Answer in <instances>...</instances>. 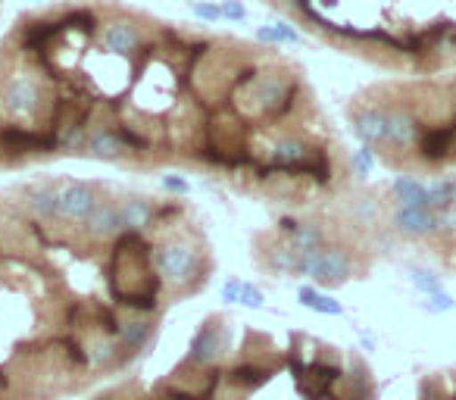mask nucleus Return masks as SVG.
Listing matches in <instances>:
<instances>
[{
    "label": "nucleus",
    "mask_w": 456,
    "mask_h": 400,
    "mask_svg": "<svg viewBox=\"0 0 456 400\" xmlns=\"http://www.w3.org/2000/svg\"><path fill=\"white\" fill-rule=\"evenodd\" d=\"M153 269H157L163 282H169V285L182 288L188 294L197 291L200 285H207V275L200 273V254L188 241L159 244L153 250Z\"/></svg>",
    "instance_id": "nucleus-1"
},
{
    "label": "nucleus",
    "mask_w": 456,
    "mask_h": 400,
    "mask_svg": "<svg viewBox=\"0 0 456 400\" xmlns=\"http://www.w3.org/2000/svg\"><path fill=\"white\" fill-rule=\"evenodd\" d=\"M97 191L88 182H60L57 184V210L60 219L69 225H85L91 210L97 207Z\"/></svg>",
    "instance_id": "nucleus-2"
},
{
    "label": "nucleus",
    "mask_w": 456,
    "mask_h": 400,
    "mask_svg": "<svg viewBox=\"0 0 456 400\" xmlns=\"http://www.w3.org/2000/svg\"><path fill=\"white\" fill-rule=\"evenodd\" d=\"M225 350H228L225 329L219 325V319H209V322L197 331V338H194V344H191L184 363H188V366H213Z\"/></svg>",
    "instance_id": "nucleus-3"
},
{
    "label": "nucleus",
    "mask_w": 456,
    "mask_h": 400,
    "mask_svg": "<svg viewBox=\"0 0 456 400\" xmlns=\"http://www.w3.org/2000/svg\"><path fill=\"white\" fill-rule=\"evenodd\" d=\"M41 107V88L32 78H13L4 88V110L10 116H35Z\"/></svg>",
    "instance_id": "nucleus-4"
},
{
    "label": "nucleus",
    "mask_w": 456,
    "mask_h": 400,
    "mask_svg": "<svg viewBox=\"0 0 456 400\" xmlns=\"http://www.w3.org/2000/svg\"><path fill=\"white\" fill-rule=\"evenodd\" d=\"M85 232H88V238H94V241H110V238L122 235L119 204H113V200H97L88 223H85Z\"/></svg>",
    "instance_id": "nucleus-5"
},
{
    "label": "nucleus",
    "mask_w": 456,
    "mask_h": 400,
    "mask_svg": "<svg viewBox=\"0 0 456 400\" xmlns=\"http://www.w3.org/2000/svg\"><path fill=\"white\" fill-rule=\"evenodd\" d=\"M419 153L422 159L428 163H441V159L453 157L456 153V128L453 126H441V128H431L419 138Z\"/></svg>",
    "instance_id": "nucleus-6"
},
{
    "label": "nucleus",
    "mask_w": 456,
    "mask_h": 400,
    "mask_svg": "<svg viewBox=\"0 0 456 400\" xmlns=\"http://www.w3.org/2000/svg\"><path fill=\"white\" fill-rule=\"evenodd\" d=\"M313 147H306L304 141L297 138H281L279 144L273 147V163L279 166L281 172H304V166L313 159Z\"/></svg>",
    "instance_id": "nucleus-7"
},
{
    "label": "nucleus",
    "mask_w": 456,
    "mask_h": 400,
    "mask_svg": "<svg viewBox=\"0 0 456 400\" xmlns=\"http://www.w3.org/2000/svg\"><path fill=\"white\" fill-rule=\"evenodd\" d=\"M354 132L362 144H387V113L381 110H360L354 116Z\"/></svg>",
    "instance_id": "nucleus-8"
},
{
    "label": "nucleus",
    "mask_w": 456,
    "mask_h": 400,
    "mask_svg": "<svg viewBox=\"0 0 456 400\" xmlns=\"http://www.w3.org/2000/svg\"><path fill=\"white\" fill-rule=\"evenodd\" d=\"M157 216V207L151 200H141V197H128L119 204V219H122V232H132V235H141L147 225Z\"/></svg>",
    "instance_id": "nucleus-9"
},
{
    "label": "nucleus",
    "mask_w": 456,
    "mask_h": 400,
    "mask_svg": "<svg viewBox=\"0 0 456 400\" xmlns=\"http://www.w3.org/2000/svg\"><path fill=\"white\" fill-rule=\"evenodd\" d=\"M151 338H153V322L151 319H126L122 322V329H119V347L126 350V356L132 360L134 354H141V350L151 344Z\"/></svg>",
    "instance_id": "nucleus-10"
},
{
    "label": "nucleus",
    "mask_w": 456,
    "mask_h": 400,
    "mask_svg": "<svg viewBox=\"0 0 456 400\" xmlns=\"http://www.w3.org/2000/svg\"><path fill=\"white\" fill-rule=\"evenodd\" d=\"M394 229L403 232V235H431V232H437V213L400 207L394 213Z\"/></svg>",
    "instance_id": "nucleus-11"
},
{
    "label": "nucleus",
    "mask_w": 456,
    "mask_h": 400,
    "mask_svg": "<svg viewBox=\"0 0 456 400\" xmlns=\"http://www.w3.org/2000/svg\"><path fill=\"white\" fill-rule=\"evenodd\" d=\"M391 194L397 197L400 207H410V210H428V184L416 182V178L397 176L391 182Z\"/></svg>",
    "instance_id": "nucleus-12"
},
{
    "label": "nucleus",
    "mask_w": 456,
    "mask_h": 400,
    "mask_svg": "<svg viewBox=\"0 0 456 400\" xmlns=\"http://www.w3.org/2000/svg\"><path fill=\"white\" fill-rule=\"evenodd\" d=\"M422 138V128L410 113H387V144L394 147H412Z\"/></svg>",
    "instance_id": "nucleus-13"
},
{
    "label": "nucleus",
    "mask_w": 456,
    "mask_h": 400,
    "mask_svg": "<svg viewBox=\"0 0 456 400\" xmlns=\"http://www.w3.org/2000/svg\"><path fill=\"white\" fill-rule=\"evenodd\" d=\"M103 45L107 51L113 53H122V57H132L134 51L141 47V32L132 26V22H116L103 32Z\"/></svg>",
    "instance_id": "nucleus-14"
},
{
    "label": "nucleus",
    "mask_w": 456,
    "mask_h": 400,
    "mask_svg": "<svg viewBox=\"0 0 456 400\" xmlns=\"http://www.w3.org/2000/svg\"><path fill=\"white\" fill-rule=\"evenodd\" d=\"M26 207L38 219H60L57 210V184H35L26 191Z\"/></svg>",
    "instance_id": "nucleus-15"
},
{
    "label": "nucleus",
    "mask_w": 456,
    "mask_h": 400,
    "mask_svg": "<svg viewBox=\"0 0 456 400\" xmlns=\"http://www.w3.org/2000/svg\"><path fill=\"white\" fill-rule=\"evenodd\" d=\"M88 151L94 153L97 159H122L132 147L126 144V138H122L119 132H113V128H107V132H94L88 138Z\"/></svg>",
    "instance_id": "nucleus-16"
},
{
    "label": "nucleus",
    "mask_w": 456,
    "mask_h": 400,
    "mask_svg": "<svg viewBox=\"0 0 456 400\" xmlns=\"http://www.w3.org/2000/svg\"><path fill=\"white\" fill-rule=\"evenodd\" d=\"M281 232L291 235L294 250H319L322 248V229L313 223H294V219H281Z\"/></svg>",
    "instance_id": "nucleus-17"
},
{
    "label": "nucleus",
    "mask_w": 456,
    "mask_h": 400,
    "mask_svg": "<svg viewBox=\"0 0 456 400\" xmlns=\"http://www.w3.org/2000/svg\"><path fill=\"white\" fill-rule=\"evenodd\" d=\"M256 41H263V45H300V35L288 22H273V26L256 29Z\"/></svg>",
    "instance_id": "nucleus-18"
},
{
    "label": "nucleus",
    "mask_w": 456,
    "mask_h": 400,
    "mask_svg": "<svg viewBox=\"0 0 456 400\" xmlns=\"http://www.w3.org/2000/svg\"><path fill=\"white\" fill-rule=\"evenodd\" d=\"M57 32H63V26H60V22H32V26L26 29V47L38 51V47H45Z\"/></svg>",
    "instance_id": "nucleus-19"
},
{
    "label": "nucleus",
    "mask_w": 456,
    "mask_h": 400,
    "mask_svg": "<svg viewBox=\"0 0 456 400\" xmlns=\"http://www.w3.org/2000/svg\"><path fill=\"white\" fill-rule=\"evenodd\" d=\"M294 263H297V254H294L291 244H279V248L269 250V269L279 275H294Z\"/></svg>",
    "instance_id": "nucleus-20"
},
{
    "label": "nucleus",
    "mask_w": 456,
    "mask_h": 400,
    "mask_svg": "<svg viewBox=\"0 0 456 400\" xmlns=\"http://www.w3.org/2000/svg\"><path fill=\"white\" fill-rule=\"evenodd\" d=\"M372 169H375V151L369 144H360L354 151V176L356 178H366Z\"/></svg>",
    "instance_id": "nucleus-21"
},
{
    "label": "nucleus",
    "mask_w": 456,
    "mask_h": 400,
    "mask_svg": "<svg viewBox=\"0 0 456 400\" xmlns=\"http://www.w3.org/2000/svg\"><path fill=\"white\" fill-rule=\"evenodd\" d=\"M410 282H412V285H416L422 294H428V298H431V294H441V282H437L431 273H425V269H412V273H410Z\"/></svg>",
    "instance_id": "nucleus-22"
},
{
    "label": "nucleus",
    "mask_w": 456,
    "mask_h": 400,
    "mask_svg": "<svg viewBox=\"0 0 456 400\" xmlns=\"http://www.w3.org/2000/svg\"><path fill=\"white\" fill-rule=\"evenodd\" d=\"M60 26H63V29H78V26H82L85 32H94L97 22H94V16H91L88 10H72L66 20H60Z\"/></svg>",
    "instance_id": "nucleus-23"
},
{
    "label": "nucleus",
    "mask_w": 456,
    "mask_h": 400,
    "mask_svg": "<svg viewBox=\"0 0 456 400\" xmlns=\"http://www.w3.org/2000/svg\"><path fill=\"white\" fill-rule=\"evenodd\" d=\"M191 10H194V16H200V20H207V22H219L222 20L219 4H209V0H194V4H191Z\"/></svg>",
    "instance_id": "nucleus-24"
},
{
    "label": "nucleus",
    "mask_w": 456,
    "mask_h": 400,
    "mask_svg": "<svg viewBox=\"0 0 456 400\" xmlns=\"http://www.w3.org/2000/svg\"><path fill=\"white\" fill-rule=\"evenodd\" d=\"M219 13H222V20H232V22H244V20H248V10H244L238 0H222Z\"/></svg>",
    "instance_id": "nucleus-25"
},
{
    "label": "nucleus",
    "mask_w": 456,
    "mask_h": 400,
    "mask_svg": "<svg viewBox=\"0 0 456 400\" xmlns=\"http://www.w3.org/2000/svg\"><path fill=\"white\" fill-rule=\"evenodd\" d=\"M310 310H316V313H329V316H341V304H338L335 298H325V294H316L313 298V304H310Z\"/></svg>",
    "instance_id": "nucleus-26"
},
{
    "label": "nucleus",
    "mask_w": 456,
    "mask_h": 400,
    "mask_svg": "<svg viewBox=\"0 0 456 400\" xmlns=\"http://www.w3.org/2000/svg\"><path fill=\"white\" fill-rule=\"evenodd\" d=\"M422 306H425L428 313H447V310H453L456 304H453V298H447V294L441 291V294H431V298L425 300Z\"/></svg>",
    "instance_id": "nucleus-27"
},
{
    "label": "nucleus",
    "mask_w": 456,
    "mask_h": 400,
    "mask_svg": "<svg viewBox=\"0 0 456 400\" xmlns=\"http://www.w3.org/2000/svg\"><path fill=\"white\" fill-rule=\"evenodd\" d=\"M241 304L244 306H254V310H260L266 300H263V291L260 288H254V285H241Z\"/></svg>",
    "instance_id": "nucleus-28"
},
{
    "label": "nucleus",
    "mask_w": 456,
    "mask_h": 400,
    "mask_svg": "<svg viewBox=\"0 0 456 400\" xmlns=\"http://www.w3.org/2000/svg\"><path fill=\"white\" fill-rule=\"evenodd\" d=\"M159 184H163L169 194H188V191H191V184L184 182L182 176H163V182H159Z\"/></svg>",
    "instance_id": "nucleus-29"
},
{
    "label": "nucleus",
    "mask_w": 456,
    "mask_h": 400,
    "mask_svg": "<svg viewBox=\"0 0 456 400\" xmlns=\"http://www.w3.org/2000/svg\"><path fill=\"white\" fill-rule=\"evenodd\" d=\"M222 298H225L228 304H241V282H228V285L222 288Z\"/></svg>",
    "instance_id": "nucleus-30"
},
{
    "label": "nucleus",
    "mask_w": 456,
    "mask_h": 400,
    "mask_svg": "<svg viewBox=\"0 0 456 400\" xmlns=\"http://www.w3.org/2000/svg\"><path fill=\"white\" fill-rule=\"evenodd\" d=\"M32 4H38V0H32Z\"/></svg>",
    "instance_id": "nucleus-31"
}]
</instances>
